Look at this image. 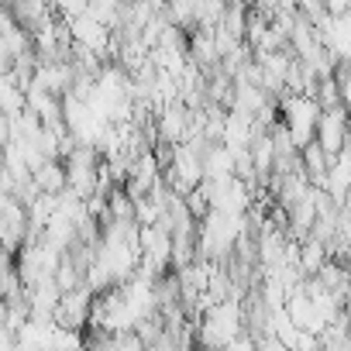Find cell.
I'll use <instances>...</instances> for the list:
<instances>
[{"instance_id": "cell-1", "label": "cell", "mask_w": 351, "mask_h": 351, "mask_svg": "<svg viewBox=\"0 0 351 351\" xmlns=\"http://www.w3.org/2000/svg\"><path fill=\"white\" fill-rule=\"evenodd\" d=\"M90 310H93L90 282H83L80 289L62 293V300H59V306H56L52 324H56V327H62V330H83V327H86V320H90Z\"/></svg>"}, {"instance_id": "cell-2", "label": "cell", "mask_w": 351, "mask_h": 351, "mask_svg": "<svg viewBox=\"0 0 351 351\" xmlns=\"http://www.w3.org/2000/svg\"><path fill=\"white\" fill-rule=\"evenodd\" d=\"M32 176H35V183H38V190H42V193L62 197V193L69 190V169H66V162H62V158H45Z\"/></svg>"}]
</instances>
